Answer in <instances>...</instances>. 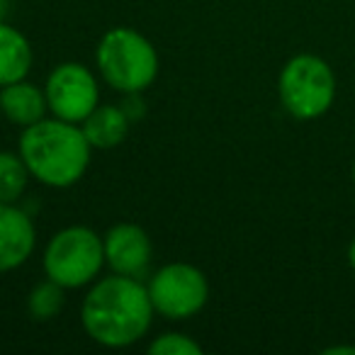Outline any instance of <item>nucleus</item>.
I'll return each mask as SVG.
<instances>
[{
  "label": "nucleus",
  "mask_w": 355,
  "mask_h": 355,
  "mask_svg": "<svg viewBox=\"0 0 355 355\" xmlns=\"http://www.w3.org/2000/svg\"><path fill=\"white\" fill-rule=\"evenodd\" d=\"M90 141L83 129L66 119H40L25 127L20 137V156L32 178L49 188H71L85 175L90 163Z\"/></svg>",
  "instance_id": "f03ea898"
},
{
  "label": "nucleus",
  "mask_w": 355,
  "mask_h": 355,
  "mask_svg": "<svg viewBox=\"0 0 355 355\" xmlns=\"http://www.w3.org/2000/svg\"><path fill=\"white\" fill-rule=\"evenodd\" d=\"M6 3H8V0H6Z\"/></svg>",
  "instance_id": "412c9836"
},
{
  "label": "nucleus",
  "mask_w": 355,
  "mask_h": 355,
  "mask_svg": "<svg viewBox=\"0 0 355 355\" xmlns=\"http://www.w3.org/2000/svg\"><path fill=\"white\" fill-rule=\"evenodd\" d=\"M348 263H350V268L355 270V239L350 241V246H348Z\"/></svg>",
  "instance_id": "a211bd4d"
},
{
  "label": "nucleus",
  "mask_w": 355,
  "mask_h": 355,
  "mask_svg": "<svg viewBox=\"0 0 355 355\" xmlns=\"http://www.w3.org/2000/svg\"><path fill=\"white\" fill-rule=\"evenodd\" d=\"M324 355H355V345H331L324 348Z\"/></svg>",
  "instance_id": "f3484780"
},
{
  "label": "nucleus",
  "mask_w": 355,
  "mask_h": 355,
  "mask_svg": "<svg viewBox=\"0 0 355 355\" xmlns=\"http://www.w3.org/2000/svg\"><path fill=\"white\" fill-rule=\"evenodd\" d=\"M280 103L295 119H316L336 100L334 69L316 54H297L282 66L277 78Z\"/></svg>",
  "instance_id": "20e7f679"
},
{
  "label": "nucleus",
  "mask_w": 355,
  "mask_h": 355,
  "mask_svg": "<svg viewBox=\"0 0 355 355\" xmlns=\"http://www.w3.org/2000/svg\"><path fill=\"white\" fill-rule=\"evenodd\" d=\"M37 243V232L30 214L15 202H0V272L25 266Z\"/></svg>",
  "instance_id": "1a4fd4ad"
},
{
  "label": "nucleus",
  "mask_w": 355,
  "mask_h": 355,
  "mask_svg": "<svg viewBox=\"0 0 355 355\" xmlns=\"http://www.w3.org/2000/svg\"><path fill=\"white\" fill-rule=\"evenodd\" d=\"M132 119L122 110V105H98L83 119V134L93 148H114L127 139Z\"/></svg>",
  "instance_id": "9b49d317"
},
{
  "label": "nucleus",
  "mask_w": 355,
  "mask_h": 355,
  "mask_svg": "<svg viewBox=\"0 0 355 355\" xmlns=\"http://www.w3.org/2000/svg\"><path fill=\"white\" fill-rule=\"evenodd\" d=\"M353 183H355V163H353Z\"/></svg>",
  "instance_id": "aec40b11"
},
{
  "label": "nucleus",
  "mask_w": 355,
  "mask_h": 355,
  "mask_svg": "<svg viewBox=\"0 0 355 355\" xmlns=\"http://www.w3.org/2000/svg\"><path fill=\"white\" fill-rule=\"evenodd\" d=\"M64 290L66 287H61L59 282L49 280V277H46V282H40V285L30 292V297H27V309H30L32 319L35 321L54 319V316L64 309V302H66Z\"/></svg>",
  "instance_id": "4468645a"
},
{
  "label": "nucleus",
  "mask_w": 355,
  "mask_h": 355,
  "mask_svg": "<svg viewBox=\"0 0 355 355\" xmlns=\"http://www.w3.org/2000/svg\"><path fill=\"white\" fill-rule=\"evenodd\" d=\"M122 110L127 112V117L132 119V122L141 119L144 117V105H141V100H139V93H129V98L124 100Z\"/></svg>",
  "instance_id": "dca6fc26"
},
{
  "label": "nucleus",
  "mask_w": 355,
  "mask_h": 355,
  "mask_svg": "<svg viewBox=\"0 0 355 355\" xmlns=\"http://www.w3.org/2000/svg\"><path fill=\"white\" fill-rule=\"evenodd\" d=\"M32 69V46L22 32L0 20V88L25 80Z\"/></svg>",
  "instance_id": "f8f14e48"
},
{
  "label": "nucleus",
  "mask_w": 355,
  "mask_h": 355,
  "mask_svg": "<svg viewBox=\"0 0 355 355\" xmlns=\"http://www.w3.org/2000/svg\"><path fill=\"white\" fill-rule=\"evenodd\" d=\"M46 103L54 117L66 122H83L100 100V88L93 71L76 61L59 64L46 78Z\"/></svg>",
  "instance_id": "0eeeda50"
},
{
  "label": "nucleus",
  "mask_w": 355,
  "mask_h": 355,
  "mask_svg": "<svg viewBox=\"0 0 355 355\" xmlns=\"http://www.w3.org/2000/svg\"><path fill=\"white\" fill-rule=\"evenodd\" d=\"M105 266V243L88 227H66L44 248V272L66 290L90 285Z\"/></svg>",
  "instance_id": "39448f33"
},
{
  "label": "nucleus",
  "mask_w": 355,
  "mask_h": 355,
  "mask_svg": "<svg viewBox=\"0 0 355 355\" xmlns=\"http://www.w3.org/2000/svg\"><path fill=\"white\" fill-rule=\"evenodd\" d=\"M46 110H49L46 93L27 80H17L0 88V114H6L8 122L17 127L37 124L40 119H44Z\"/></svg>",
  "instance_id": "9d476101"
},
{
  "label": "nucleus",
  "mask_w": 355,
  "mask_h": 355,
  "mask_svg": "<svg viewBox=\"0 0 355 355\" xmlns=\"http://www.w3.org/2000/svg\"><path fill=\"white\" fill-rule=\"evenodd\" d=\"M105 263L119 275L139 277L151 263V239L139 224H117L103 239Z\"/></svg>",
  "instance_id": "6e6552de"
},
{
  "label": "nucleus",
  "mask_w": 355,
  "mask_h": 355,
  "mask_svg": "<svg viewBox=\"0 0 355 355\" xmlns=\"http://www.w3.org/2000/svg\"><path fill=\"white\" fill-rule=\"evenodd\" d=\"M153 311L148 287L137 277L114 272L90 287L80 306V321L95 343L127 348L148 334Z\"/></svg>",
  "instance_id": "f257e3e1"
},
{
  "label": "nucleus",
  "mask_w": 355,
  "mask_h": 355,
  "mask_svg": "<svg viewBox=\"0 0 355 355\" xmlns=\"http://www.w3.org/2000/svg\"><path fill=\"white\" fill-rule=\"evenodd\" d=\"M153 309L173 321H183L202 311L209 297V282L200 268L190 263H171L153 272L148 280Z\"/></svg>",
  "instance_id": "423d86ee"
},
{
  "label": "nucleus",
  "mask_w": 355,
  "mask_h": 355,
  "mask_svg": "<svg viewBox=\"0 0 355 355\" xmlns=\"http://www.w3.org/2000/svg\"><path fill=\"white\" fill-rule=\"evenodd\" d=\"M30 168L20 153L0 151V202H17L30 180Z\"/></svg>",
  "instance_id": "ddd939ff"
},
{
  "label": "nucleus",
  "mask_w": 355,
  "mask_h": 355,
  "mask_svg": "<svg viewBox=\"0 0 355 355\" xmlns=\"http://www.w3.org/2000/svg\"><path fill=\"white\" fill-rule=\"evenodd\" d=\"M95 61L105 83L127 95L146 90L158 76V54L153 44L129 27L110 30L100 40Z\"/></svg>",
  "instance_id": "7ed1b4c3"
},
{
  "label": "nucleus",
  "mask_w": 355,
  "mask_h": 355,
  "mask_svg": "<svg viewBox=\"0 0 355 355\" xmlns=\"http://www.w3.org/2000/svg\"><path fill=\"white\" fill-rule=\"evenodd\" d=\"M3 15H6V0H0V20H3Z\"/></svg>",
  "instance_id": "6ab92c4d"
},
{
  "label": "nucleus",
  "mask_w": 355,
  "mask_h": 355,
  "mask_svg": "<svg viewBox=\"0 0 355 355\" xmlns=\"http://www.w3.org/2000/svg\"><path fill=\"white\" fill-rule=\"evenodd\" d=\"M148 353L153 355H202V345L185 334H163L151 340Z\"/></svg>",
  "instance_id": "2eb2a0df"
}]
</instances>
